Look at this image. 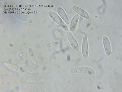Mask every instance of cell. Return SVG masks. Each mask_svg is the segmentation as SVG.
<instances>
[{"mask_svg": "<svg viewBox=\"0 0 122 92\" xmlns=\"http://www.w3.org/2000/svg\"><path fill=\"white\" fill-rule=\"evenodd\" d=\"M70 72L73 74H83L94 75L96 72L93 69L88 67L81 66L73 68L70 70Z\"/></svg>", "mask_w": 122, "mask_h": 92, "instance_id": "6da1fadb", "label": "cell"}, {"mask_svg": "<svg viewBox=\"0 0 122 92\" xmlns=\"http://www.w3.org/2000/svg\"><path fill=\"white\" fill-rule=\"evenodd\" d=\"M48 14L52 20L57 24L59 25L63 30L66 31H68V29L67 25L57 14L51 11L49 12Z\"/></svg>", "mask_w": 122, "mask_h": 92, "instance_id": "7a4b0ae2", "label": "cell"}, {"mask_svg": "<svg viewBox=\"0 0 122 92\" xmlns=\"http://www.w3.org/2000/svg\"><path fill=\"white\" fill-rule=\"evenodd\" d=\"M66 36L73 50L77 52L79 51V47L78 42L71 33L70 32L67 31L66 33Z\"/></svg>", "mask_w": 122, "mask_h": 92, "instance_id": "3957f363", "label": "cell"}, {"mask_svg": "<svg viewBox=\"0 0 122 92\" xmlns=\"http://www.w3.org/2000/svg\"><path fill=\"white\" fill-rule=\"evenodd\" d=\"M81 51L84 58L85 59L87 58L89 56V50L88 38L86 37H84L83 38Z\"/></svg>", "mask_w": 122, "mask_h": 92, "instance_id": "277c9868", "label": "cell"}, {"mask_svg": "<svg viewBox=\"0 0 122 92\" xmlns=\"http://www.w3.org/2000/svg\"><path fill=\"white\" fill-rule=\"evenodd\" d=\"M102 41L105 54L107 57H109L112 53V47L110 41L106 36H104L103 37Z\"/></svg>", "mask_w": 122, "mask_h": 92, "instance_id": "5b68a950", "label": "cell"}, {"mask_svg": "<svg viewBox=\"0 0 122 92\" xmlns=\"http://www.w3.org/2000/svg\"><path fill=\"white\" fill-rule=\"evenodd\" d=\"M45 81L44 78L41 76H35L28 78L26 80V82L30 84H42Z\"/></svg>", "mask_w": 122, "mask_h": 92, "instance_id": "8992f818", "label": "cell"}, {"mask_svg": "<svg viewBox=\"0 0 122 92\" xmlns=\"http://www.w3.org/2000/svg\"><path fill=\"white\" fill-rule=\"evenodd\" d=\"M72 9L74 11L80 15L81 17L86 19H89L90 18V15L87 12L77 6H72Z\"/></svg>", "mask_w": 122, "mask_h": 92, "instance_id": "52a82bcc", "label": "cell"}, {"mask_svg": "<svg viewBox=\"0 0 122 92\" xmlns=\"http://www.w3.org/2000/svg\"><path fill=\"white\" fill-rule=\"evenodd\" d=\"M79 18V15L76 14L73 16L71 20L70 25V30L71 32H74L76 30Z\"/></svg>", "mask_w": 122, "mask_h": 92, "instance_id": "ba28073f", "label": "cell"}, {"mask_svg": "<svg viewBox=\"0 0 122 92\" xmlns=\"http://www.w3.org/2000/svg\"><path fill=\"white\" fill-rule=\"evenodd\" d=\"M57 12L64 22L67 25H69L70 21L64 10L62 8L59 7L57 8Z\"/></svg>", "mask_w": 122, "mask_h": 92, "instance_id": "9c48e42d", "label": "cell"}, {"mask_svg": "<svg viewBox=\"0 0 122 92\" xmlns=\"http://www.w3.org/2000/svg\"><path fill=\"white\" fill-rule=\"evenodd\" d=\"M28 52L30 61L33 64H36L37 63V59L33 50L31 48H29Z\"/></svg>", "mask_w": 122, "mask_h": 92, "instance_id": "30bf717a", "label": "cell"}, {"mask_svg": "<svg viewBox=\"0 0 122 92\" xmlns=\"http://www.w3.org/2000/svg\"><path fill=\"white\" fill-rule=\"evenodd\" d=\"M26 71L28 72V73L30 74H34L36 75L38 73V72L37 70L32 69L31 68H29L27 67L25 68Z\"/></svg>", "mask_w": 122, "mask_h": 92, "instance_id": "8fae6325", "label": "cell"}]
</instances>
